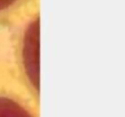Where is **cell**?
I'll use <instances>...</instances> for the list:
<instances>
[{"instance_id": "1", "label": "cell", "mask_w": 125, "mask_h": 117, "mask_svg": "<svg viewBox=\"0 0 125 117\" xmlns=\"http://www.w3.org/2000/svg\"><path fill=\"white\" fill-rule=\"evenodd\" d=\"M0 117H33L30 112L16 101L0 96Z\"/></svg>"}, {"instance_id": "2", "label": "cell", "mask_w": 125, "mask_h": 117, "mask_svg": "<svg viewBox=\"0 0 125 117\" xmlns=\"http://www.w3.org/2000/svg\"><path fill=\"white\" fill-rule=\"evenodd\" d=\"M17 1H18V0H0V11L9 8L10 6H12L14 2H17Z\"/></svg>"}]
</instances>
